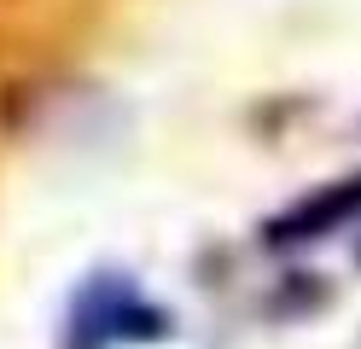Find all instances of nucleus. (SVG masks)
Listing matches in <instances>:
<instances>
[{"mask_svg": "<svg viewBox=\"0 0 361 349\" xmlns=\"http://www.w3.org/2000/svg\"><path fill=\"white\" fill-rule=\"evenodd\" d=\"M350 216H361V180H338L326 192L303 198L298 209H286V216L268 227V245H303V239H326L332 227H344Z\"/></svg>", "mask_w": 361, "mask_h": 349, "instance_id": "obj_1", "label": "nucleus"}]
</instances>
